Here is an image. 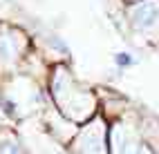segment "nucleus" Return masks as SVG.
I'll return each mask as SVG.
<instances>
[{
    "label": "nucleus",
    "mask_w": 159,
    "mask_h": 154,
    "mask_svg": "<svg viewBox=\"0 0 159 154\" xmlns=\"http://www.w3.org/2000/svg\"><path fill=\"white\" fill-rule=\"evenodd\" d=\"M114 63H116V67H130V65H134V58L128 51H121V54L114 56Z\"/></svg>",
    "instance_id": "nucleus-2"
},
{
    "label": "nucleus",
    "mask_w": 159,
    "mask_h": 154,
    "mask_svg": "<svg viewBox=\"0 0 159 154\" xmlns=\"http://www.w3.org/2000/svg\"><path fill=\"white\" fill-rule=\"evenodd\" d=\"M132 16H134L137 27H141V29L152 27L157 23V18H159V2L157 0H143V2L134 9Z\"/></svg>",
    "instance_id": "nucleus-1"
}]
</instances>
